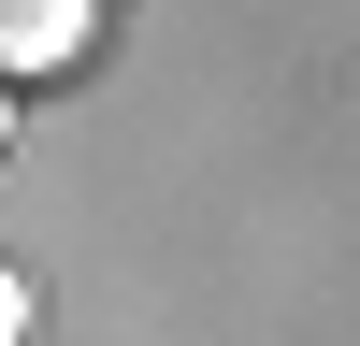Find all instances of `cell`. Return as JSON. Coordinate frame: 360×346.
Segmentation results:
<instances>
[{
	"instance_id": "obj_1",
	"label": "cell",
	"mask_w": 360,
	"mask_h": 346,
	"mask_svg": "<svg viewBox=\"0 0 360 346\" xmlns=\"http://www.w3.org/2000/svg\"><path fill=\"white\" fill-rule=\"evenodd\" d=\"M86 15L101 0H0V58L15 72H58V58H86Z\"/></svg>"
}]
</instances>
